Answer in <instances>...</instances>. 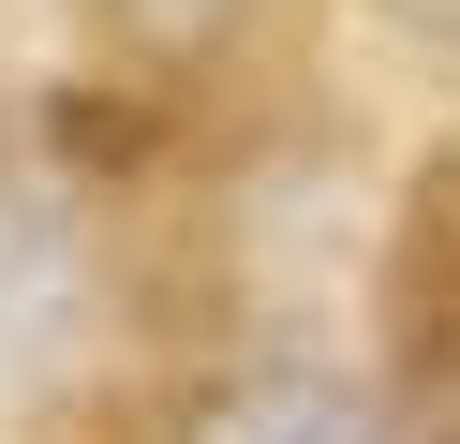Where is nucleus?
<instances>
[{
  "label": "nucleus",
  "mask_w": 460,
  "mask_h": 444,
  "mask_svg": "<svg viewBox=\"0 0 460 444\" xmlns=\"http://www.w3.org/2000/svg\"><path fill=\"white\" fill-rule=\"evenodd\" d=\"M401 370H416V430L460 444V163H430L401 207Z\"/></svg>",
  "instance_id": "nucleus-1"
},
{
  "label": "nucleus",
  "mask_w": 460,
  "mask_h": 444,
  "mask_svg": "<svg viewBox=\"0 0 460 444\" xmlns=\"http://www.w3.org/2000/svg\"><path fill=\"white\" fill-rule=\"evenodd\" d=\"M179 444H371V400L341 370H238L179 414Z\"/></svg>",
  "instance_id": "nucleus-2"
},
{
  "label": "nucleus",
  "mask_w": 460,
  "mask_h": 444,
  "mask_svg": "<svg viewBox=\"0 0 460 444\" xmlns=\"http://www.w3.org/2000/svg\"><path fill=\"white\" fill-rule=\"evenodd\" d=\"M104 30H134V45H164V59H193V45H223V30H238V0H104Z\"/></svg>",
  "instance_id": "nucleus-3"
}]
</instances>
